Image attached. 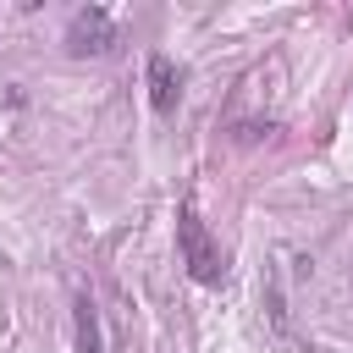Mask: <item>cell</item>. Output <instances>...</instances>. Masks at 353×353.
I'll return each instance as SVG.
<instances>
[{"label": "cell", "mask_w": 353, "mask_h": 353, "mask_svg": "<svg viewBox=\"0 0 353 353\" xmlns=\"http://www.w3.org/2000/svg\"><path fill=\"white\" fill-rule=\"evenodd\" d=\"M176 99H182V72L171 66V55H149V105H154V116H171L176 110Z\"/></svg>", "instance_id": "3"}, {"label": "cell", "mask_w": 353, "mask_h": 353, "mask_svg": "<svg viewBox=\"0 0 353 353\" xmlns=\"http://www.w3.org/2000/svg\"><path fill=\"white\" fill-rule=\"evenodd\" d=\"M110 44H116V28H110L105 6H88V11L72 17V28H66V50L72 55H105Z\"/></svg>", "instance_id": "2"}, {"label": "cell", "mask_w": 353, "mask_h": 353, "mask_svg": "<svg viewBox=\"0 0 353 353\" xmlns=\"http://www.w3.org/2000/svg\"><path fill=\"white\" fill-rule=\"evenodd\" d=\"M176 243H182V259H188V276L193 281H221V254H215V243H210V232H204V221L193 215V210H182L176 215Z\"/></svg>", "instance_id": "1"}, {"label": "cell", "mask_w": 353, "mask_h": 353, "mask_svg": "<svg viewBox=\"0 0 353 353\" xmlns=\"http://www.w3.org/2000/svg\"><path fill=\"white\" fill-rule=\"evenodd\" d=\"M72 325H77V353H105V342H99V309H94L88 292H77V303H72Z\"/></svg>", "instance_id": "4"}]
</instances>
